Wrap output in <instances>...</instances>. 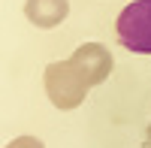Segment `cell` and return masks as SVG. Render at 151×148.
<instances>
[{"label": "cell", "mask_w": 151, "mask_h": 148, "mask_svg": "<svg viewBox=\"0 0 151 148\" xmlns=\"http://www.w3.org/2000/svg\"><path fill=\"white\" fill-rule=\"evenodd\" d=\"M70 60L85 73V79L91 82V88H94V85H103V82L109 79L112 67H115L112 52H109L106 45H100V42H85V45H79V48L73 52Z\"/></svg>", "instance_id": "3957f363"}, {"label": "cell", "mask_w": 151, "mask_h": 148, "mask_svg": "<svg viewBox=\"0 0 151 148\" xmlns=\"http://www.w3.org/2000/svg\"><path fill=\"white\" fill-rule=\"evenodd\" d=\"M24 15L36 27H58L60 21L70 15V0H27L24 3Z\"/></svg>", "instance_id": "277c9868"}, {"label": "cell", "mask_w": 151, "mask_h": 148, "mask_svg": "<svg viewBox=\"0 0 151 148\" xmlns=\"http://www.w3.org/2000/svg\"><path fill=\"white\" fill-rule=\"evenodd\" d=\"M88 91H91V82L73 60H55L45 67V94L55 109H64V112L79 109Z\"/></svg>", "instance_id": "6da1fadb"}, {"label": "cell", "mask_w": 151, "mask_h": 148, "mask_svg": "<svg viewBox=\"0 0 151 148\" xmlns=\"http://www.w3.org/2000/svg\"><path fill=\"white\" fill-rule=\"evenodd\" d=\"M148 142H151V124H148Z\"/></svg>", "instance_id": "8992f818"}, {"label": "cell", "mask_w": 151, "mask_h": 148, "mask_svg": "<svg viewBox=\"0 0 151 148\" xmlns=\"http://www.w3.org/2000/svg\"><path fill=\"white\" fill-rule=\"evenodd\" d=\"M6 148H45L42 139H36V136H15Z\"/></svg>", "instance_id": "5b68a950"}, {"label": "cell", "mask_w": 151, "mask_h": 148, "mask_svg": "<svg viewBox=\"0 0 151 148\" xmlns=\"http://www.w3.org/2000/svg\"><path fill=\"white\" fill-rule=\"evenodd\" d=\"M118 42L133 55H151V0H133L118 15Z\"/></svg>", "instance_id": "7a4b0ae2"}]
</instances>
